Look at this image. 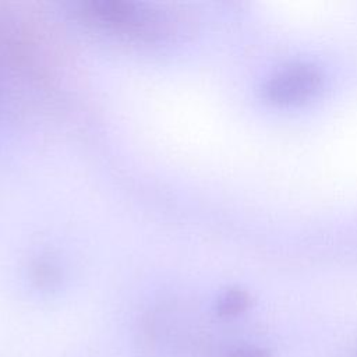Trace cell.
Returning <instances> with one entry per match:
<instances>
[{
    "mask_svg": "<svg viewBox=\"0 0 357 357\" xmlns=\"http://www.w3.org/2000/svg\"><path fill=\"white\" fill-rule=\"evenodd\" d=\"M86 21L112 32L141 39H160L172 33L174 21L167 11L131 1H88L79 6Z\"/></svg>",
    "mask_w": 357,
    "mask_h": 357,
    "instance_id": "6da1fadb",
    "label": "cell"
},
{
    "mask_svg": "<svg viewBox=\"0 0 357 357\" xmlns=\"http://www.w3.org/2000/svg\"><path fill=\"white\" fill-rule=\"evenodd\" d=\"M250 296L240 289L226 290L219 296L215 304V311L219 317H236L250 307Z\"/></svg>",
    "mask_w": 357,
    "mask_h": 357,
    "instance_id": "3957f363",
    "label": "cell"
},
{
    "mask_svg": "<svg viewBox=\"0 0 357 357\" xmlns=\"http://www.w3.org/2000/svg\"><path fill=\"white\" fill-rule=\"evenodd\" d=\"M206 357H271L266 349L252 344H219L205 350Z\"/></svg>",
    "mask_w": 357,
    "mask_h": 357,
    "instance_id": "277c9868",
    "label": "cell"
},
{
    "mask_svg": "<svg viewBox=\"0 0 357 357\" xmlns=\"http://www.w3.org/2000/svg\"><path fill=\"white\" fill-rule=\"evenodd\" d=\"M322 86L321 71L307 63H294L278 70L264 84V98L276 106L300 105L312 99Z\"/></svg>",
    "mask_w": 357,
    "mask_h": 357,
    "instance_id": "7a4b0ae2",
    "label": "cell"
},
{
    "mask_svg": "<svg viewBox=\"0 0 357 357\" xmlns=\"http://www.w3.org/2000/svg\"><path fill=\"white\" fill-rule=\"evenodd\" d=\"M33 279L42 289H52L59 283V272L49 262H40L33 271Z\"/></svg>",
    "mask_w": 357,
    "mask_h": 357,
    "instance_id": "5b68a950",
    "label": "cell"
}]
</instances>
